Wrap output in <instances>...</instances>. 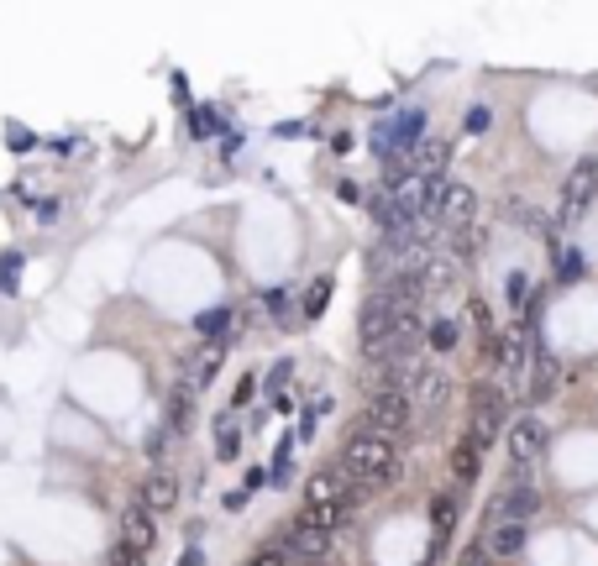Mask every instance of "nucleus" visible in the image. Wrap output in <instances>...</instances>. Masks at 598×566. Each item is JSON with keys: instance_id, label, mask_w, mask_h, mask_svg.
I'll return each instance as SVG.
<instances>
[{"instance_id": "35", "label": "nucleus", "mask_w": 598, "mask_h": 566, "mask_svg": "<svg viewBox=\"0 0 598 566\" xmlns=\"http://www.w3.org/2000/svg\"><path fill=\"white\" fill-rule=\"evenodd\" d=\"M179 566H205V556H200V551H184V556H179Z\"/></svg>"}, {"instance_id": "4", "label": "nucleus", "mask_w": 598, "mask_h": 566, "mask_svg": "<svg viewBox=\"0 0 598 566\" xmlns=\"http://www.w3.org/2000/svg\"><path fill=\"white\" fill-rule=\"evenodd\" d=\"M493 356H499V377H504V388H510V394H520V388H525V373H531V356H535L531 331L514 320L510 331L499 335V352H493Z\"/></svg>"}, {"instance_id": "6", "label": "nucleus", "mask_w": 598, "mask_h": 566, "mask_svg": "<svg viewBox=\"0 0 598 566\" xmlns=\"http://www.w3.org/2000/svg\"><path fill=\"white\" fill-rule=\"evenodd\" d=\"M388 325H394V304H388L384 293H373V299L363 304V320H357V346H363L367 362H384Z\"/></svg>"}, {"instance_id": "34", "label": "nucleus", "mask_w": 598, "mask_h": 566, "mask_svg": "<svg viewBox=\"0 0 598 566\" xmlns=\"http://www.w3.org/2000/svg\"><path fill=\"white\" fill-rule=\"evenodd\" d=\"M462 566H489V551H478V545H472L468 556H462Z\"/></svg>"}, {"instance_id": "24", "label": "nucleus", "mask_w": 598, "mask_h": 566, "mask_svg": "<svg viewBox=\"0 0 598 566\" xmlns=\"http://www.w3.org/2000/svg\"><path fill=\"white\" fill-rule=\"evenodd\" d=\"M451 257H457V262H462V268H468L472 257H478V252H483V231L478 226H468V231H457V236H451Z\"/></svg>"}, {"instance_id": "29", "label": "nucleus", "mask_w": 598, "mask_h": 566, "mask_svg": "<svg viewBox=\"0 0 598 566\" xmlns=\"http://www.w3.org/2000/svg\"><path fill=\"white\" fill-rule=\"evenodd\" d=\"M16 273H22V257L5 252V257H0V293H16Z\"/></svg>"}, {"instance_id": "22", "label": "nucleus", "mask_w": 598, "mask_h": 566, "mask_svg": "<svg viewBox=\"0 0 598 566\" xmlns=\"http://www.w3.org/2000/svg\"><path fill=\"white\" fill-rule=\"evenodd\" d=\"M457 514H462L457 493H436V499H430V524H436V535H447L451 524H457Z\"/></svg>"}, {"instance_id": "20", "label": "nucleus", "mask_w": 598, "mask_h": 566, "mask_svg": "<svg viewBox=\"0 0 598 566\" xmlns=\"http://www.w3.org/2000/svg\"><path fill=\"white\" fill-rule=\"evenodd\" d=\"M221 356H226V346H221V341H211V346H205V352L190 362V377H184V383H190V388H205V383L215 377V367H221Z\"/></svg>"}, {"instance_id": "17", "label": "nucleus", "mask_w": 598, "mask_h": 566, "mask_svg": "<svg viewBox=\"0 0 598 566\" xmlns=\"http://www.w3.org/2000/svg\"><path fill=\"white\" fill-rule=\"evenodd\" d=\"M552 388H556V362L541 346H535V356H531V377H525V394L541 404V398H552Z\"/></svg>"}, {"instance_id": "30", "label": "nucleus", "mask_w": 598, "mask_h": 566, "mask_svg": "<svg viewBox=\"0 0 598 566\" xmlns=\"http://www.w3.org/2000/svg\"><path fill=\"white\" fill-rule=\"evenodd\" d=\"M504 215H510L514 226H541V221H535V210L525 205V200H510V205H504Z\"/></svg>"}, {"instance_id": "12", "label": "nucleus", "mask_w": 598, "mask_h": 566, "mask_svg": "<svg viewBox=\"0 0 598 566\" xmlns=\"http://www.w3.org/2000/svg\"><path fill=\"white\" fill-rule=\"evenodd\" d=\"M152 540H158V524H152V514L142 509V503H131L127 514H121V545H131L137 556H148Z\"/></svg>"}, {"instance_id": "1", "label": "nucleus", "mask_w": 598, "mask_h": 566, "mask_svg": "<svg viewBox=\"0 0 598 566\" xmlns=\"http://www.w3.org/2000/svg\"><path fill=\"white\" fill-rule=\"evenodd\" d=\"M342 472L352 478L357 493H373V488H384V482L399 478V451H394V440L384 436H352L342 451Z\"/></svg>"}, {"instance_id": "13", "label": "nucleus", "mask_w": 598, "mask_h": 566, "mask_svg": "<svg viewBox=\"0 0 598 566\" xmlns=\"http://www.w3.org/2000/svg\"><path fill=\"white\" fill-rule=\"evenodd\" d=\"M409 398H415L426 415H441V409H447V398H451V373H441V367H426Z\"/></svg>"}, {"instance_id": "19", "label": "nucleus", "mask_w": 598, "mask_h": 566, "mask_svg": "<svg viewBox=\"0 0 598 566\" xmlns=\"http://www.w3.org/2000/svg\"><path fill=\"white\" fill-rule=\"evenodd\" d=\"M525 524H493L489 530V556H520L525 551Z\"/></svg>"}, {"instance_id": "15", "label": "nucleus", "mask_w": 598, "mask_h": 566, "mask_svg": "<svg viewBox=\"0 0 598 566\" xmlns=\"http://www.w3.org/2000/svg\"><path fill=\"white\" fill-rule=\"evenodd\" d=\"M284 551H289V556H304V561H321L325 551H331V535H321V530H304V524H289Z\"/></svg>"}, {"instance_id": "32", "label": "nucleus", "mask_w": 598, "mask_h": 566, "mask_svg": "<svg viewBox=\"0 0 598 566\" xmlns=\"http://www.w3.org/2000/svg\"><path fill=\"white\" fill-rule=\"evenodd\" d=\"M247 566H289V551H284V545H268V551H257Z\"/></svg>"}, {"instance_id": "18", "label": "nucleus", "mask_w": 598, "mask_h": 566, "mask_svg": "<svg viewBox=\"0 0 598 566\" xmlns=\"http://www.w3.org/2000/svg\"><path fill=\"white\" fill-rule=\"evenodd\" d=\"M190 419H194V388L190 383H173V394H169V436L190 430Z\"/></svg>"}, {"instance_id": "33", "label": "nucleus", "mask_w": 598, "mask_h": 566, "mask_svg": "<svg viewBox=\"0 0 598 566\" xmlns=\"http://www.w3.org/2000/svg\"><path fill=\"white\" fill-rule=\"evenodd\" d=\"M142 561H148V556H137L131 545H116V551H110V566H142Z\"/></svg>"}, {"instance_id": "23", "label": "nucleus", "mask_w": 598, "mask_h": 566, "mask_svg": "<svg viewBox=\"0 0 598 566\" xmlns=\"http://www.w3.org/2000/svg\"><path fill=\"white\" fill-rule=\"evenodd\" d=\"M215 451H221V461H236V451H242V430H236L232 415L215 419Z\"/></svg>"}, {"instance_id": "21", "label": "nucleus", "mask_w": 598, "mask_h": 566, "mask_svg": "<svg viewBox=\"0 0 598 566\" xmlns=\"http://www.w3.org/2000/svg\"><path fill=\"white\" fill-rule=\"evenodd\" d=\"M478 457H483V446H478V440H462V446H457V451H451V472H457V482H472L478 478Z\"/></svg>"}, {"instance_id": "9", "label": "nucleus", "mask_w": 598, "mask_h": 566, "mask_svg": "<svg viewBox=\"0 0 598 566\" xmlns=\"http://www.w3.org/2000/svg\"><path fill=\"white\" fill-rule=\"evenodd\" d=\"M535 509H541V493H535L531 482H510V488L493 499L489 514H493V524H525Z\"/></svg>"}, {"instance_id": "8", "label": "nucleus", "mask_w": 598, "mask_h": 566, "mask_svg": "<svg viewBox=\"0 0 598 566\" xmlns=\"http://www.w3.org/2000/svg\"><path fill=\"white\" fill-rule=\"evenodd\" d=\"M504 446H510L514 467H531V461L546 451V425H541L535 415H520L510 430H504Z\"/></svg>"}, {"instance_id": "25", "label": "nucleus", "mask_w": 598, "mask_h": 566, "mask_svg": "<svg viewBox=\"0 0 598 566\" xmlns=\"http://www.w3.org/2000/svg\"><path fill=\"white\" fill-rule=\"evenodd\" d=\"M226 325H232V310H205L200 320H194V331L205 335V341H221V335H226Z\"/></svg>"}, {"instance_id": "26", "label": "nucleus", "mask_w": 598, "mask_h": 566, "mask_svg": "<svg viewBox=\"0 0 598 566\" xmlns=\"http://www.w3.org/2000/svg\"><path fill=\"white\" fill-rule=\"evenodd\" d=\"M426 341L436 346V352H451V346H457V320H436V325H426Z\"/></svg>"}, {"instance_id": "16", "label": "nucleus", "mask_w": 598, "mask_h": 566, "mask_svg": "<svg viewBox=\"0 0 598 566\" xmlns=\"http://www.w3.org/2000/svg\"><path fill=\"white\" fill-rule=\"evenodd\" d=\"M173 503H179V478H173V472H152V478L142 482V509L158 514V509H173Z\"/></svg>"}, {"instance_id": "7", "label": "nucleus", "mask_w": 598, "mask_h": 566, "mask_svg": "<svg viewBox=\"0 0 598 566\" xmlns=\"http://www.w3.org/2000/svg\"><path fill=\"white\" fill-rule=\"evenodd\" d=\"M472 215H478V194H472L468 184H447V189H441L436 221H441V231H447V236L468 231V226H472Z\"/></svg>"}, {"instance_id": "10", "label": "nucleus", "mask_w": 598, "mask_h": 566, "mask_svg": "<svg viewBox=\"0 0 598 566\" xmlns=\"http://www.w3.org/2000/svg\"><path fill=\"white\" fill-rule=\"evenodd\" d=\"M420 283H426V293H451L457 283H462V262L451 257L447 247H436V252H426V262H420Z\"/></svg>"}, {"instance_id": "5", "label": "nucleus", "mask_w": 598, "mask_h": 566, "mask_svg": "<svg viewBox=\"0 0 598 566\" xmlns=\"http://www.w3.org/2000/svg\"><path fill=\"white\" fill-rule=\"evenodd\" d=\"M504 415H510V398H504V388L478 383V388H472V430H468V436L478 440V446H489V440L504 430Z\"/></svg>"}, {"instance_id": "31", "label": "nucleus", "mask_w": 598, "mask_h": 566, "mask_svg": "<svg viewBox=\"0 0 598 566\" xmlns=\"http://www.w3.org/2000/svg\"><path fill=\"white\" fill-rule=\"evenodd\" d=\"M462 126H468V131H489V126H493L489 105H468V116H462Z\"/></svg>"}, {"instance_id": "28", "label": "nucleus", "mask_w": 598, "mask_h": 566, "mask_svg": "<svg viewBox=\"0 0 598 566\" xmlns=\"http://www.w3.org/2000/svg\"><path fill=\"white\" fill-rule=\"evenodd\" d=\"M325 299H331V278H315L310 293H304V320H315V314L325 310Z\"/></svg>"}, {"instance_id": "2", "label": "nucleus", "mask_w": 598, "mask_h": 566, "mask_svg": "<svg viewBox=\"0 0 598 566\" xmlns=\"http://www.w3.org/2000/svg\"><path fill=\"white\" fill-rule=\"evenodd\" d=\"M598 200V158H577L572 173L562 179V205H556V221L562 226H577L588 205Z\"/></svg>"}, {"instance_id": "11", "label": "nucleus", "mask_w": 598, "mask_h": 566, "mask_svg": "<svg viewBox=\"0 0 598 566\" xmlns=\"http://www.w3.org/2000/svg\"><path fill=\"white\" fill-rule=\"evenodd\" d=\"M420 131H426V116H420V110H405V116H394V126H378V131H373V147H378V158H388V147L405 152Z\"/></svg>"}, {"instance_id": "14", "label": "nucleus", "mask_w": 598, "mask_h": 566, "mask_svg": "<svg viewBox=\"0 0 598 566\" xmlns=\"http://www.w3.org/2000/svg\"><path fill=\"white\" fill-rule=\"evenodd\" d=\"M352 509H357L352 499H342V503H304L294 524H304V530H321V535H331V530H336V524H342L346 514H352Z\"/></svg>"}, {"instance_id": "27", "label": "nucleus", "mask_w": 598, "mask_h": 566, "mask_svg": "<svg viewBox=\"0 0 598 566\" xmlns=\"http://www.w3.org/2000/svg\"><path fill=\"white\" fill-rule=\"evenodd\" d=\"M504 299H510L514 310H525V304H531V278H525V273H510V278H504Z\"/></svg>"}, {"instance_id": "3", "label": "nucleus", "mask_w": 598, "mask_h": 566, "mask_svg": "<svg viewBox=\"0 0 598 566\" xmlns=\"http://www.w3.org/2000/svg\"><path fill=\"white\" fill-rule=\"evenodd\" d=\"M409 415H415V398L399 394V388H378L373 394V404H367V415H363V436H399L409 425Z\"/></svg>"}]
</instances>
